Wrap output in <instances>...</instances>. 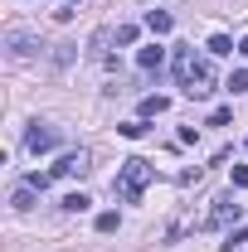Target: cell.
<instances>
[{
  "mask_svg": "<svg viewBox=\"0 0 248 252\" xmlns=\"http://www.w3.org/2000/svg\"><path fill=\"white\" fill-rule=\"evenodd\" d=\"M175 78H180L185 97H209L214 93V68L205 59H195V49H180L175 54Z\"/></svg>",
  "mask_w": 248,
  "mask_h": 252,
  "instance_id": "1",
  "label": "cell"
},
{
  "mask_svg": "<svg viewBox=\"0 0 248 252\" xmlns=\"http://www.w3.org/2000/svg\"><path fill=\"white\" fill-rule=\"evenodd\" d=\"M151 175H156L151 160H141V156L122 160V175H117V194H122V204H136V199H141V189L151 185Z\"/></svg>",
  "mask_w": 248,
  "mask_h": 252,
  "instance_id": "2",
  "label": "cell"
},
{
  "mask_svg": "<svg viewBox=\"0 0 248 252\" xmlns=\"http://www.w3.org/2000/svg\"><path fill=\"white\" fill-rule=\"evenodd\" d=\"M59 141H63V131H59V126H49V122H30V131H25V151H30V156L54 151Z\"/></svg>",
  "mask_w": 248,
  "mask_h": 252,
  "instance_id": "3",
  "label": "cell"
},
{
  "mask_svg": "<svg viewBox=\"0 0 248 252\" xmlns=\"http://www.w3.org/2000/svg\"><path fill=\"white\" fill-rule=\"evenodd\" d=\"M239 214H244V209H239V199H234V194H219L214 209L205 214V223H200V228H224V223H239Z\"/></svg>",
  "mask_w": 248,
  "mask_h": 252,
  "instance_id": "4",
  "label": "cell"
},
{
  "mask_svg": "<svg viewBox=\"0 0 248 252\" xmlns=\"http://www.w3.org/2000/svg\"><path fill=\"white\" fill-rule=\"evenodd\" d=\"M88 151H68V156H59V165H54V175L59 180H73V175H88Z\"/></svg>",
  "mask_w": 248,
  "mask_h": 252,
  "instance_id": "5",
  "label": "cell"
},
{
  "mask_svg": "<svg viewBox=\"0 0 248 252\" xmlns=\"http://www.w3.org/2000/svg\"><path fill=\"white\" fill-rule=\"evenodd\" d=\"M5 44H10V54H15V59H34V54H39V49H44V44H39V39H34V34H10V39H5Z\"/></svg>",
  "mask_w": 248,
  "mask_h": 252,
  "instance_id": "6",
  "label": "cell"
},
{
  "mask_svg": "<svg viewBox=\"0 0 248 252\" xmlns=\"http://www.w3.org/2000/svg\"><path fill=\"white\" fill-rule=\"evenodd\" d=\"M34 194H39V189H34V185H20V189H15V194H10V204H15L20 214H30V209H34Z\"/></svg>",
  "mask_w": 248,
  "mask_h": 252,
  "instance_id": "7",
  "label": "cell"
},
{
  "mask_svg": "<svg viewBox=\"0 0 248 252\" xmlns=\"http://www.w3.org/2000/svg\"><path fill=\"white\" fill-rule=\"evenodd\" d=\"M146 30H151V34H170V30H175V20H170L165 10H151V15H146Z\"/></svg>",
  "mask_w": 248,
  "mask_h": 252,
  "instance_id": "8",
  "label": "cell"
},
{
  "mask_svg": "<svg viewBox=\"0 0 248 252\" xmlns=\"http://www.w3.org/2000/svg\"><path fill=\"white\" fill-rule=\"evenodd\" d=\"M136 63H141V68H146V73H151V68H161V63H165V49H141V54H136Z\"/></svg>",
  "mask_w": 248,
  "mask_h": 252,
  "instance_id": "9",
  "label": "cell"
},
{
  "mask_svg": "<svg viewBox=\"0 0 248 252\" xmlns=\"http://www.w3.org/2000/svg\"><path fill=\"white\" fill-rule=\"evenodd\" d=\"M234 49H239V44H234L229 34H209V54H219V59H224V54H234Z\"/></svg>",
  "mask_w": 248,
  "mask_h": 252,
  "instance_id": "10",
  "label": "cell"
},
{
  "mask_svg": "<svg viewBox=\"0 0 248 252\" xmlns=\"http://www.w3.org/2000/svg\"><path fill=\"white\" fill-rule=\"evenodd\" d=\"M165 107H170L165 97H141V122H146V117H161Z\"/></svg>",
  "mask_w": 248,
  "mask_h": 252,
  "instance_id": "11",
  "label": "cell"
},
{
  "mask_svg": "<svg viewBox=\"0 0 248 252\" xmlns=\"http://www.w3.org/2000/svg\"><path fill=\"white\" fill-rule=\"evenodd\" d=\"M59 209H63V214H83V209H88V194H63Z\"/></svg>",
  "mask_w": 248,
  "mask_h": 252,
  "instance_id": "12",
  "label": "cell"
},
{
  "mask_svg": "<svg viewBox=\"0 0 248 252\" xmlns=\"http://www.w3.org/2000/svg\"><path fill=\"white\" fill-rule=\"evenodd\" d=\"M248 243V228H234V233H229V238H224V252H234V248H244Z\"/></svg>",
  "mask_w": 248,
  "mask_h": 252,
  "instance_id": "13",
  "label": "cell"
},
{
  "mask_svg": "<svg viewBox=\"0 0 248 252\" xmlns=\"http://www.w3.org/2000/svg\"><path fill=\"white\" fill-rule=\"evenodd\" d=\"M229 93H248V68H239V73L229 78Z\"/></svg>",
  "mask_w": 248,
  "mask_h": 252,
  "instance_id": "14",
  "label": "cell"
},
{
  "mask_svg": "<svg viewBox=\"0 0 248 252\" xmlns=\"http://www.w3.org/2000/svg\"><path fill=\"white\" fill-rule=\"evenodd\" d=\"M122 136H126V141H136V136H146V122H126V126H122Z\"/></svg>",
  "mask_w": 248,
  "mask_h": 252,
  "instance_id": "15",
  "label": "cell"
},
{
  "mask_svg": "<svg viewBox=\"0 0 248 252\" xmlns=\"http://www.w3.org/2000/svg\"><path fill=\"white\" fill-rule=\"evenodd\" d=\"M117 228V214H97V233H112Z\"/></svg>",
  "mask_w": 248,
  "mask_h": 252,
  "instance_id": "16",
  "label": "cell"
},
{
  "mask_svg": "<svg viewBox=\"0 0 248 252\" xmlns=\"http://www.w3.org/2000/svg\"><path fill=\"white\" fill-rule=\"evenodd\" d=\"M73 59V44H54V63H68Z\"/></svg>",
  "mask_w": 248,
  "mask_h": 252,
  "instance_id": "17",
  "label": "cell"
},
{
  "mask_svg": "<svg viewBox=\"0 0 248 252\" xmlns=\"http://www.w3.org/2000/svg\"><path fill=\"white\" fill-rule=\"evenodd\" d=\"M234 189H248V165H234Z\"/></svg>",
  "mask_w": 248,
  "mask_h": 252,
  "instance_id": "18",
  "label": "cell"
},
{
  "mask_svg": "<svg viewBox=\"0 0 248 252\" xmlns=\"http://www.w3.org/2000/svg\"><path fill=\"white\" fill-rule=\"evenodd\" d=\"M239 54H244V59H248V34H244V39H239Z\"/></svg>",
  "mask_w": 248,
  "mask_h": 252,
  "instance_id": "19",
  "label": "cell"
},
{
  "mask_svg": "<svg viewBox=\"0 0 248 252\" xmlns=\"http://www.w3.org/2000/svg\"><path fill=\"white\" fill-rule=\"evenodd\" d=\"M68 5H78V0H68Z\"/></svg>",
  "mask_w": 248,
  "mask_h": 252,
  "instance_id": "20",
  "label": "cell"
},
{
  "mask_svg": "<svg viewBox=\"0 0 248 252\" xmlns=\"http://www.w3.org/2000/svg\"><path fill=\"white\" fill-rule=\"evenodd\" d=\"M244 146H248V141H244Z\"/></svg>",
  "mask_w": 248,
  "mask_h": 252,
  "instance_id": "21",
  "label": "cell"
}]
</instances>
